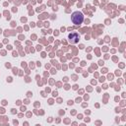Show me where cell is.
<instances>
[{
  "instance_id": "6da1fadb",
  "label": "cell",
  "mask_w": 126,
  "mask_h": 126,
  "mask_svg": "<svg viewBox=\"0 0 126 126\" xmlns=\"http://www.w3.org/2000/svg\"><path fill=\"white\" fill-rule=\"evenodd\" d=\"M71 20L73 22V24L75 25H81L84 21V15L82 12H79V11H76L72 14L71 16Z\"/></svg>"
},
{
  "instance_id": "7a4b0ae2",
  "label": "cell",
  "mask_w": 126,
  "mask_h": 126,
  "mask_svg": "<svg viewBox=\"0 0 126 126\" xmlns=\"http://www.w3.org/2000/svg\"><path fill=\"white\" fill-rule=\"evenodd\" d=\"M68 39H69V41L71 43H77L79 41V39H80V36H79V34L77 32H72V33H70L68 35Z\"/></svg>"
}]
</instances>
